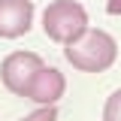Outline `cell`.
Wrapping results in <instances>:
<instances>
[{
  "label": "cell",
  "instance_id": "6da1fadb",
  "mask_svg": "<svg viewBox=\"0 0 121 121\" xmlns=\"http://www.w3.org/2000/svg\"><path fill=\"white\" fill-rule=\"evenodd\" d=\"M64 58L82 73H106L118 58V43L112 33H106L100 27L97 30L88 27L85 36H79L73 45L64 48Z\"/></svg>",
  "mask_w": 121,
  "mask_h": 121
},
{
  "label": "cell",
  "instance_id": "7a4b0ae2",
  "mask_svg": "<svg viewBox=\"0 0 121 121\" xmlns=\"http://www.w3.org/2000/svg\"><path fill=\"white\" fill-rule=\"evenodd\" d=\"M43 30L48 39L60 45H73L88 33V12L79 0H52L43 12Z\"/></svg>",
  "mask_w": 121,
  "mask_h": 121
},
{
  "label": "cell",
  "instance_id": "3957f363",
  "mask_svg": "<svg viewBox=\"0 0 121 121\" xmlns=\"http://www.w3.org/2000/svg\"><path fill=\"white\" fill-rule=\"evenodd\" d=\"M45 64H43L39 55H33V52H12V55H6L3 64H0V82H3V88L9 91V94L24 97L30 79L39 73Z\"/></svg>",
  "mask_w": 121,
  "mask_h": 121
},
{
  "label": "cell",
  "instance_id": "277c9868",
  "mask_svg": "<svg viewBox=\"0 0 121 121\" xmlns=\"http://www.w3.org/2000/svg\"><path fill=\"white\" fill-rule=\"evenodd\" d=\"M33 24V0H0V36L18 39Z\"/></svg>",
  "mask_w": 121,
  "mask_h": 121
},
{
  "label": "cell",
  "instance_id": "5b68a950",
  "mask_svg": "<svg viewBox=\"0 0 121 121\" xmlns=\"http://www.w3.org/2000/svg\"><path fill=\"white\" fill-rule=\"evenodd\" d=\"M64 91H67V79H64V73L55 70V67H43L39 73L30 79L24 97L33 100V103H39V106H55L60 97H64Z\"/></svg>",
  "mask_w": 121,
  "mask_h": 121
},
{
  "label": "cell",
  "instance_id": "8992f818",
  "mask_svg": "<svg viewBox=\"0 0 121 121\" xmlns=\"http://www.w3.org/2000/svg\"><path fill=\"white\" fill-rule=\"evenodd\" d=\"M103 121H121V88L109 94V100L103 106Z\"/></svg>",
  "mask_w": 121,
  "mask_h": 121
},
{
  "label": "cell",
  "instance_id": "52a82bcc",
  "mask_svg": "<svg viewBox=\"0 0 121 121\" xmlns=\"http://www.w3.org/2000/svg\"><path fill=\"white\" fill-rule=\"evenodd\" d=\"M55 118H58V109H55V106H39L36 112L24 115L21 121H55Z\"/></svg>",
  "mask_w": 121,
  "mask_h": 121
},
{
  "label": "cell",
  "instance_id": "ba28073f",
  "mask_svg": "<svg viewBox=\"0 0 121 121\" xmlns=\"http://www.w3.org/2000/svg\"><path fill=\"white\" fill-rule=\"evenodd\" d=\"M106 12L109 15H121V0H109L106 3Z\"/></svg>",
  "mask_w": 121,
  "mask_h": 121
}]
</instances>
